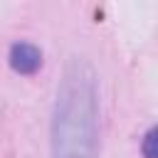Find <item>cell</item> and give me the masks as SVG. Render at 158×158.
I'll list each match as a JSON object with an SVG mask.
<instances>
[{"instance_id":"1","label":"cell","mask_w":158,"mask_h":158,"mask_svg":"<svg viewBox=\"0 0 158 158\" xmlns=\"http://www.w3.org/2000/svg\"><path fill=\"white\" fill-rule=\"evenodd\" d=\"M99 104L94 69L74 57L57 89L52 114V158H96Z\"/></svg>"},{"instance_id":"2","label":"cell","mask_w":158,"mask_h":158,"mask_svg":"<svg viewBox=\"0 0 158 158\" xmlns=\"http://www.w3.org/2000/svg\"><path fill=\"white\" fill-rule=\"evenodd\" d=\"M42 64V52L30 42H15L10 47V67L20 74H35Z\"/></svg>"},{"instance_id":"3","label":"cell","mask_w":158,"mask_h":158,"mask_svg":"<svg viewBox=\"0 0 158 158\" xmlns=\"http://www.w3.org/2000/svg\"><path fill=\"white\" fill-rule=\"evenodd\" d=\"M143 156L146 158H158L156 153V128H151L146 133V141H143Z\"/></svg>"}]
</instances>
